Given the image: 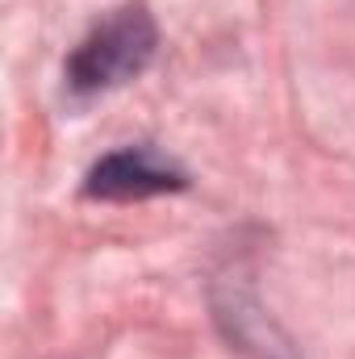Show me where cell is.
Listing matches in <instances>:
<instances>
[{
  "label": "cell",
  "mask_w": 355,
  "mask_h": 359,
  "mask_svg": "<svg viewBox=\"0 0 355 359\" xmlns=\"http://www.w3.org/2000/svg\"><path fill=\"white\" fill-rule=\"evenodd\" d=\"M184 188H188V176L147 142L105 155L100 163H92L88 180H84V192L100 201H147V196L184 192Z\"/></svg>",
  "instance_id": "2"
},
{
  "label": "cell",
  "mask_w": 355,
  "mask_h": 359,
  "mask_svg": "<svg viewBox=\"0 0 355 359\" xmlns=\"http://www.w3.org/2000/svg\"><path fill=\"white\" fill-rule=\"evenodd\" d=\"M159 50V25L142 4H126L113 8L105 21H96L88 34L80 38V46L67 55L63 63V84L72 96L88 100L100 92H113L130 84L134 76H142L151 67Z\"/></svg>",
  "instance_id": "1"
}]
</instances>
